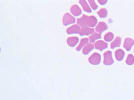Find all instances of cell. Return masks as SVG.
Segmentation results:
<instances>
[{
  "mask_svg": "<svg viewBox=\"0 0 134 100\" xmlns=\"http://www.w3.org/2000/svg\"><path fill=\"white\" fill-rule=\"evenodd\" d=\"M90 41L91 43H94L97 40L101 38V34L94 33L90 37Z\"/></svg>",
  "mask_w": 134,
  "mask_h": 100,
  "instance_id": "18",
  "label": "cell"
},
{
  "mask_svg": "<svg viewBox=\"0 0 134 100\" xmlns=\"http://www.w3.org/2000/svg\"><path fill=\"white\" fill-rule=\"evenodd\" d=\"M81 30L80 28L78 25H74L68 28L66 30V32L68 34H79Z\"/></svg>",
  "mask_w": 134,
  "mask_h": 100,
  "instance_id": "8",
  "label": "cell"
},
{
  "mask_svg": "<svg viewBox=\"0 0 134 100\" xmlns=\"http://www.w3.org/2000/svg\"><path fill=\"white\" fill-rule=\"evenodd\" d=\"M114 35L113 33L111 32H109L104 35V39L106 42H110L114 39Z\"/></svg>",
  "mask_w": 134,
  "mask_h": 100,
  "instance_id": "19",
  "label": "cell"
},
{
  "mask_svg": "<svg viewBox=\"0 0 134 100\" xmlns=\"http://www.w3.org/2000/svg\"><path fill=\"white\" fill-rule=\"evenodd\" d=\"M134 45V40L130 38H127L125 40L124 43V48L127 51H129L131 50V48Z\"/></svg>",
  "mask_w": 134,
  "mask_h": 100,
  "instance_id": "5",
  "label": "cell"
},
{
  "mask_svg": "<svg viewBox=\"0 0 134 100\" xmlns=\"http://www.w3.org/2000/svg\"><path fill=\"white\" fill-rule=\"evenodd\" d=\"M101 61V56L97 53H94L88 59V61L92 65H97L99 64Z\"/></svg>",
  "mask_w": 134,
  "mask_h": 100,
  "instance_id": "4",
  "label": "cell"
},
{
  "mask_svg": "<svg viewBox=\"0 0 134 100\" xmlns=\"http://www.w3.org/2000/svg\"><path fill=\"white\" fill-rule=\"evenodd\" d=\"M88 39L87 38H83V39H82L80 41V42L79 43V46H77V47L76 48V50L77 51H80L81 49L83 47H84L85 46V45L86 44H87V43L88 42Z\"/></svg>",
  "mask_w": 134,
  "mask_h": 100,
  "instance_id": "16",
  "label": "cell"
},
{
  "mask_svg": "<svg viewBox=\"0 0 134 100\" xmlns=\"http://www.w3.org/2000/svg\"><path fill=\"white\" fill-rule=\"evenodd\" d=\"M125 55V52L122 49H118L116 50L115 52V57L116 60H118V61H122L124 58Z\"/></svg>",
  "mask_w": 134,
  "mask_h": 100,
  "instance_id": "12",
  "label": "cell"
},
{
  "mask_svg": "<svg viewBox=\"0 0 134 100\" xmlns=\"http://www.w3.org/2000/svg\"><path fill=\"white\" fill-rule=\"evenodd\" d=\"M75 19L71 16L69 13H66L63 15L62 22L64 26H67L71 24H73L75 22Z\"/></svg>",
  "mask_w": 134,
  "mask_h": 100,
  "instance_id": "3",
  "label": "cell"
},
{
  "mask_svg": "<svg viewBox=\"0 0 134 100\" xmlns=\"http://www.w3.org/2000/svg\"><path fill=\"white\" fill-rule=\"evenodd\" d=\"M98 15L100 18H106L108 16V11L105 8H103L99 10L98 12Z\"/></svg>",
  "mask_w": 134,
  "mask_h": 100,
  "instance_id": "17",
  "label": "cell"
},
{
  "mask_svg": "<svg viewBox=\"0 0 134 100\" xmlns=\"http://www.w3.org/2000/svg\"><path fill=\"white\" fill-rule=\"evenodd\" d=\"M94 48V46L92 44L89 43L86 44L82 50V53L84 55H87Z\"/></svg>",
  "mask_w": 134,
  "mask_h": 100,
  "instance_id": "15",
  "label": "cell"
},
{
  "mask_svg": "<svg viewBox=\"0 0 134 100\" xmlns=\"http://www.w3.org/2000/svg\"><path fill=\"white\" fill-rule=\"evenodd\" d=\"M79 4L81 5V6L82 7L83 9L84 10V11L87 12H92L90 7L88 6V5L87 4V3L86 2V1L85 0H81L79 1Z\"/></svg>",
  "mask_w": 134,
  "mask_h": 100,
  "instance_id": "14",
  "label": "cell"
},
{
  "mask_svg": "<svg viewBox=\"0 0 134 100\" xmlns=\"http://www.w3.org/2000/svg\"><path fill=\"white\" fill-rule=\"evenodd\" d=\"M79 39L76 37H72L68 38L67 39V45L70 47H74L78 43Z\"/></svg>",
  "mask_w": 134,
  "mask_h": 100,
  "instance_id": "11",
  "label": "cell"
},
{
  "mask_svg": "<svg viewBox=\"0 0 134 100\" xmlns=\"http://www.w3.org/2000/svg\"><path fill=\"white\" fill-rule=\"evenodd\" d=\"M108 43L106 42H104L103 41L100 40L98 41L94 44V47L96 49L103 51L108 48Z\"/></svg>",
  "mask_w": 134,
  "mask_h": 100,
  "instance_id": "6",
  "label": "cell"
},
{
  "mask_svg": "<svg viewBox=\"0 0 134 100\" xmlns=\"http://www.w3.org/2000/svg\"><path fill=\"white\" fill-rule=\"evenodd\" d=\"M97 23L98 20L94 16H88L84 15L77 20V24L82 27V28L85 27H94Z\"/></svg>",
  "mask_w": 134,
  "mask_h": 100,
  "instance_id": "1",
  "label": "cell"
},
{
  "mask_svg": "<svg viewBox=\"0 0 134 100\" xmlns=\"http://www.w3.org/2000/svg\"><path fill=\"white\" fill-rule=\"evenodd\" d=\"M70 11L72 13V14L75 16H79L82 13V11L81 9L79 8V7L75 5L71 7Z\"/></svg>",
  "mask_w": 134,
  "mask_h": 100,
  "instance_id": "10",
  "label": "cell"
},
{
  "mask_svg": "<svg viewBox=\"0 0 134 100\" xmlns=\"http://www.w3.org/2000/svg\"><path fill=\"white\" fill-rule=\"evenodd\" d=\"M126 63L129 66H131L134 64V56L132 54L128 55L127 60L126 61Z\"/></svg>",
  "mask_w": 134,
  "mask_h": 100,
  "instance_id": "20",
  "label": "cell"
},
{
  "mask_svg": "<svg viewBox=\"0 0 134 100\" xmlns=\"http://www.w3.org/2000/svg\"><path fill=\"white\" fill-rule=\"evenodd\" d=\"M108 29V25L104 22H100L98 23L97 26L96 28V31L99 34L102 33L104 31Z\"/></svg>",
  "mask_w": 134,
  "mask_h": 100,
  "instance_id": "7",
  "label": "cell"
},
{
  "mask_svg": "<svg viewBox=\"0 0 134 100\" xmlns=\"http://www.w3.org/2000/svg\"><path fill=\"white\" fill-rule=\"evenodd\" d=\"M122 42V38L120 37H117L116 38L115 40L110 44V48L111 49H115L116 47H120L121 45Z\"/></svg>",
  "mask_w": 134,
  "mask_h": 100,
  "instance_id": "13",
  "label": "cell"
},
{
  "mask_svg": "<svg viewBox=\"0 0 134 100\" xmlns=\"http://www.w3.org/2000/svg\"><path fill=\"white\" fill-rule=\"evenodd\" d=\"M88 3L89 4H90L91 6L92 7V9L93 10H96L98 9V5H97V4L96 3L95 1H93V0H89L88 1Z\"/></svg>",
  "mask_w": 134,
  "mask_h": 100,
  "instance_id": "21",
  "label": "cell"
},
{
  "mask_svg": "<svg viewBox=\"0 0 134 100\" xmlns=\"http://www.w3.org/2000/svg\"><path fill=\"white\" fill-rule=\"evenodd\" d=\"M98 3H99L100 5H105V4L107 3L108 1H105V0H104V1H100V0H98Z\"/></svg>",
  "mask_w": 134,
  "mask_h": 100,
  "instance_id": "22",
  "label": "cell"
},
{
  "mask_svg": "<svg viewBox=\"0 0 134 100\" xmlns=\"http://www.w3.org/2000/svg\"><path fill=\"white\" fill-rule=\"evenodd\" d=\"M93 32H94L93 29H92L88 27H85L81 29V30L79 33V35L81 36L89 35L90 34H92Z\"/></svg>",
  "mask_w": 134,
  "mask_h": 100,
  "instance_id": "9",
  "label": "cell"
},
{
  "mask_svg": "<svg viewBox=\"0 0 134 100\" xmlns=\"http://www.w3.org/2000/svg\"><path fill=\"white\" fill-rule=\"evenodd\" d=\"M104 64L107 66L111 65L114 64V61L112 57V53L111 51H108L105 52L104 54Z\"/></svg>",
  "mask_w": 134,
  "mask_h": 100,
  "instance_id": "2",
  "label": "cell"
}]
</instances>
